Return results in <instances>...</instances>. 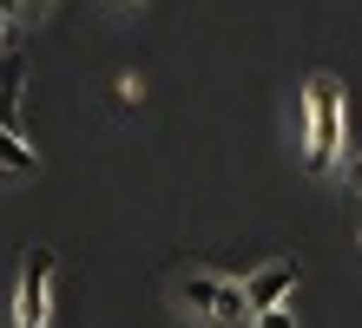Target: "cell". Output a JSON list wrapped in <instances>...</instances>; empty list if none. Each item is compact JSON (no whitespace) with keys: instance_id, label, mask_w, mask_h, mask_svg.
<instances>
[{"instance_id":"obj_2","label":"cell","mask_w":362,"mask_h":328,"mask_svg":"<svg viewBox=\"0 0 362 328\" xmlns=\"http://www.w3.org/2000/svg\"><path fill=\"white\" fill-rule=\"evenodd\" d=\"M178 302L191 315H204L211 328H250V309H244V282L230 276H211V269H191L178 282Z\"/></svg>"},{"instance_id":"obj_10","label":"cell","mask_w":362,"mask_h":328,"mask_svg":"<svg viewBox=\"0 0 362 328\" xmlns=\"http://www.w3.org/2000/svg\"><path fill=\"white\" fill-rule=\"evenodd\" d=\"M0 53H13V27H7V20H0Z\"/></svg>"},{"instance_id":"obj_6","label":"cell","mask_w":362,"mask_h":328,"mask_svg":"<svg viewBox=\"0 0 362 328\" xmlns=\"http://www.w3.org/2000/svg\"><path fill=\"white\" fill-rule=\"evenodd\" d=\"M0 171H7V178H33V171H40V151L20 138V131H0Z\"/></svg>"},{"instance_id":"obj_7","label":"cell","mask_w":362,"mask_h":328,"mask_svg":"<svg viewBox=\"0 0 362 328\" xmlns=\"http://www.w3.org/2000/svg\"><path fill=\"white\" fill-rule=\"evenodd\" d=\"M250 328H296V309H290V302H276V309H257V315H250Z\"/></svg>"},{"instance_id":"obj_8","label":"cell","mask_w":362,"mask_h":328,"mask_svg":"<svg viewBox=\"0 0 362 328\" xmlns=\"http://www.w3.org/2000/svg\"><path fill=\"white\" fill-rule=\"evenodd\" d=\"M119 99L139 105V99H145V79H139V73H119Z\"/></svg>"},{"instance_id":"obj_1","label":"cell","mask_w":362,"mask_h":328,"mask_svg":"<svg viewBox=\"0 0 362 328\" xmlns=\"http://www.w3.org/2000/svg\"><path fill=\"white\" fill-rule=\"evenodd\" d=\"M296 138H303V171L329 178L343 164V151H349V99H343V85L329 73H316L303 85V99H296Z\"/></svg>"},{"instance_id":"obj_5","label":"cell","mask_w":362,"mask_h":328,"mask_svg":"<svg viewBox=\"0 0 362 328\" xmlns=\"http://www.w3.org/2000/svg\"><path fill=\"white\" fill-rule=\"evenodd\" d=\"M20 85H27V59L0 53V131H20Z\"/></svg>"},{"instance_id":"obj_4","label":"cell","mask_w":362,"mask_h":328,"mask_svg":"<svg viewBox=\"0 0 362 328\" xmlns=\"http://www.w3.org/2000/svg\"><path fill=\"white\" fill-rule=\"evenodd\" d=\"M296 282H303V269H296L290 256H270L264 269L244 276V309H250V315H257V309H276V302L296 296Z\"/></svg>"},{"instance_id":"obj_3","label":"cell","mask_w":362,"mask_h":328,"mask_svg":"<svg viewBox=\"0 0 362 328\" xmlns=\"http://www.w3.org/2000/svg\"><path fill=\"white\" fill-rule=\"evenodd\" d=\"M53 315V250H27L13 289V328H47Z\"/></svg>"},{"instance_id":"obj_11","label":"cell","mask_w":362,"mask_h":328,"mask_svg":"<svg viewBox=\"0 0 362 328\" xmlns=\"http://www.w3.org/2000/svg\"><path fill=\"white\" fill-rule=\"evenodd\" d=\"M7 7H20V13H27V7H47V0H7Z\"/></svg>"},{"instance_id":"obj_9","label":"cell","mask_w":362,"mask_h":328,"mask_svg":"<svg viewBox=\"0 0 362 328\" xmlns=\"http://www.w3.org/2000/svg\"><path fill=\"white\" fill-rule=\"evenodd\" d=\"M343 184H349V190H362V158H356V164H343Z\"/></svg>"},{"instance_id":"obj_12","label":"cell","mask_w":362,"mask_h":328,"mask_svg":"<svg viewBox=\"0 0 362 328\" xmlns=\"http://www.w3.org/2000/svg\"><path fill=\"white\" fill-rule=\"evenodd\" d=\"M119 7H145V0H119Z\"/></svg>"}]
</instances>
